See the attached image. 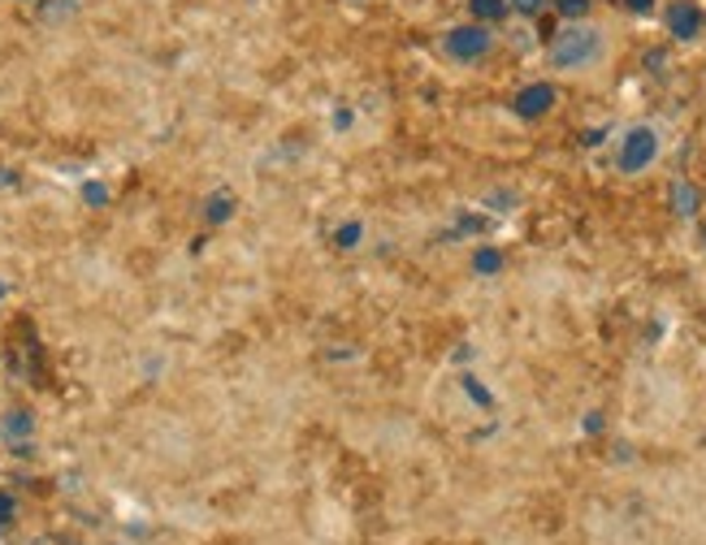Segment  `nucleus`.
<instances>
[{"instance_id": "obj_10", "label": "nucleus", "mask_w": 706, "mask_h": 545, "mask_svg": "<svg viewBox=\"0 0 706 545\" xmlns=\"http://www.w3.org/2000/svg\"><path fill=\"white\" fill-rule=\"evenodd\" d=\"M556 9L563 18H585V13H590V0H556Z\"/></svg>"}, {"instance_id": "obj_6", "label": "nucleus", "mask_w": 706, "mask_h": 545, "mask_svg": "<svg viewBox=\"0 0 706 545\" xmlns=\"http://www.w3.org/2000/svg\"><path fill=\"white\" fill-rule=\"evenodd\" d=\"M230 212H235V196H230V191H217V196L208 199V208H204V217H208L212 226H221Z\"/></svg>"}, {"instance_id": "obj_14", "label": "nucleus", "mask_w": 706, "mask_h": 545, "mask_svg": "<svg viewBox=\"0 0 706 545\" xmlns=\"http://www.w3.org/2000/svg\"><path fill=\"white\" fill-rule=\"evenodd\" d=\"M355 243H360V226H343V230H339V248H355Z\"/></svg>"}, {"instance_id": "obj_3", "label": "nucleus", "mask_w": 706, "mask_h": 545, "mask_svg": "<svg viewBox=\"0 0 706 545\" xmlns=\"http://www.w3.org/2000/svg\"><path fill=\"white\" fill-rule=\"evenodd\" d=\"M443 49H447V56H455V61H481L486 52L495 49V35H490L486 27H455L451 35L443 40Z\"/></svg>"}, {"instance_id": "obj_13", "label": "nucleus", "mask_w": 706, "mask_h": 545, "mask_svg": "<svg viewBox=\"0 0 706 545\" xmlns=\"http://www.w3.org/2000/svg\"><path fill=\"white\" fill-rule=\"evenodd\" d=\"M83 199H87V203H108V191H104L101 182H87V187H83Z\"/></svg>"}, {"instance_id": "obj_4", "label": "nucleus", "mask_w": 706, "mask_h": 545, "mask_svg": "<svg viewBox=\"0 0 706 545\" xmlns=\"http://www.w3.org/2000/svg\"><path fill=\"white\" fill-rule=\"evenodd\" d=\"M703 9L694 4V0H676L672 9H667V27H672V35L676 40H698L703 35Z\"/></svg>"}, {"instance_id": "obj_1", "label": "nucleus", "mask_w": 706, "mask_h": 545, "mask_svg": "<svg viewBox=\"0 0 706 545\" xmlns=\"http://www.w3.org/2000/svg\"><path fill=\"white\" fill-rule=\"evenodd\" d=\"M606 52V40L599 27H563L556 35V44H551V65L556 70H590V65H599Z\"/></svg>"}, {"instance_id": "obj_9", "label": "nucleus", "mask_w": 706, "mask_h": 545, "mask_svg": "<svg viewBox=\"0 0 706 545\" xmlns=\"http://www.w3.org/2000/svg\"><path fill=\"white\" fill-rule=\"evenodd\" d=\"M473 269H477V273H499V269H503V255H499V251H477V255H473Z\"/></svg>"}, {"instance_id": "obj_5", "label": "nucleus", "mask_w": 706, "mask_h": 545, "mask_svg": "<svg viewBox=\"0 0 706 545\" xmlns=\"http://www.w3.org/2000/svg\"><path fill=\"white\" fill-rule=\"evenodd\" d=\"M551 104H556V87H551V83H533V87H525V92L516 96V113L533 122V117L551 113Z\"/></svg>"}, {"instance_id": "obj_17", "label": "nucleus", "mask_w": 706, "mask_h": 545, "mask_svg": "<svg viewBox=\"0 0 706 545\" xmlns=\"http://www.w3.org/2000/svg\"><path fill=\"white\" fill-rule=\"evenodd\" d=\"M651 4H655V0H629V9H633V13H646Z\"/></svg>"}, {"instance_id": "obj_7", "label": "nucleus", "mask_w": 706, "mask_h": 545, "mask_svg": "<svg viewBox=\"0 0 706 545\" xmlns=\"http://www.w3.org/2000/svg\"><path fill=\"white\" fill-rule=\"evenodd\" d=\"M672 203H676L681 217H689V212L698 208V191H694L689 182H676V187H672Z\"/></svg>"}, {"instance_id": "obj_12", "label": "nucleus", "mask_w": 706, "mask_h": 545, "mask_svg": "<svg viewBox=\"0 0 706 545\" xmlns=\"http://www.w3.org/2000/svg\"><path fill=\"white\" fill-rule=\"evenodd\" d=\"M464 395H468V398H477L481 407H490V395H486V390H481V386H477L473 377H464Z\"/></svg>"}, {"instance_id": "obj_15", "label": "nucleus", "mask_w": 706, "mask_h": 545, "mask_svg": "<svg viewBox=\"0 0 706 545\" xmlns=\"http://www.w3.org/2000/svg\"><path fill=\"white\" fill-rule=\"evenodd\" d=\"M511 9H520V13H538L542 9V0H507Z\"/></svg>"}, {"instance_id": "obj_11", "label": "nucleus", "mask_w": 706, "mask_h": 545, "mask_svg": "<svg viewBox=\"0 0 706 545\" xmlns=\"http://www.w3.org/2000/svg\"><path fill=\"white\" fill-rule=\"evenodd\" d=\"M9 438H18V433H31V420H27V411H18L13 420H9V429H4Z\"/></svg>"}, {"instance_id": "obj_2", "label": "nucleus", "mask_w": 706, "mask_h": 545, "mask_svg": "<svg viewBox=\"0 0 706 545\" xmlns=\"http://www.w3.org/2000/svg\"><path fill=\"white\" fill-rule=\"evenodd\" d=\"M655 156H658V135L651 126H633L624 135V144H620V169L624 174H642L646 165H655Z\"/></svg>"}, {"instance_id": "obj_18", "label": "nucleus", "mask_w": 706, "mask_h": 545, "mask_svg": "<svg viewBox=\"0 0 706 545\" xmlns=\"http://www.w3.org/2000/svg\"><path fill=\"white\" fill-rule=\"evenodd\" d=\"M0 295H4V286H0Z\"/></svg>"}, {"instance_id": "obj_8", "label": "nucleus", "mask_w": 706, "mask_h": 545, "mask_svg": "<svg viewBox=\"0 0 706 545\" xmlns=\"http://www.w3.org/2000/svg\"><path fill=\"white\" fill-rule=\"evenodd\" d=\"M473 18H486V22H499L507 13V0H468Z\"/></svg>"}, {"instance_id": "obj_16", "label": "nucleus", "mask_w": 706, "mask_h": 545, "mask_svg": "<svg viewBox=\"0 0 706 545\" xmlns=\"http://www.w3.org/2000/svg\"><path fill=\"white\" fill-rule=\"evenodd\" d=\"M9 515H13V502H9V497L0 494V524H4V520H9Z\"/></svg>"}]
</instances>
